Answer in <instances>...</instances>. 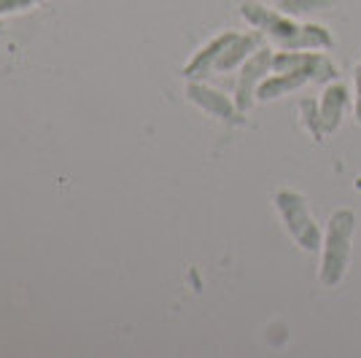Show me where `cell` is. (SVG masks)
I'll return each instance as SVG.
<instances>
[{
	"label": "cell",
	"instance_id": "1",
	"mask_svg": "<svg viewBox=\"0 0 361 358\" xmlns=\"http://www.w3.org/2000/svg\"><path fill=\"white\" fill-rule=\"evenodd\" d=\"M270 78L262 81L259 87V97L262 100H275L283 97L288 92L300 90L310 81L318 84H329L337 81V65L324 54V51H313V49H297V51H278L272 60Z\"/></svg>",
	"mask_w": 361,
	"mask_h": 358
},
{
	"label": "cell",
	"instance_id": "2",
	"mask_svg": "<svg viewBox=\"0 0 361 358\" xmlns=\"http://www.w3.org/2000/svg\"><path fill=\"white\" fill-rule=\"evenodd\" d=\"M243 14L248 22H254L256 27L267 32L272 38V44L283 51H297V49H313V51H326L334 46V35H331L324 25H297L294 16L275 14L264 6L256 3H245Z\"/></svg>",
	"mask_w": 361,
	"mask_h": 358
},
{
	"label": "cell",
	"instance_id": "3",
	"mask_svg": "<svg viewBox=\"0 0 361 358\" xmlns=\"http://www.w3.org/2000/svg\"><path fill=\"white\" fill-rule=\"evenodd\" d=\"M353 232H356V213L353 210H337L329 216L326 235L321 242V267H318V280L324 288H334L343 283L350 267V254H353Z\"/></svg>",
	"mask_w": 361,
	"mask_h": 358
},
{
	"label": "cell",
	"instance_id": "4",
	"mask_svg": "<svg viewBox=\"0 0 361 358\" xmlns=\"http://www.w3.org/2000/svg\"><path fill=\"white\" fill-rule=\"evenodd\" d=\"M275 205H278L281 216H283V224H286L288 235L294 237V242L300 245L302 251H307V254L318 251L324 237H321V229H318L316 218L310 213L307 199L300 192L283 189V192L275 195Z\"/></svg>",
	"mask_w": 361,
	"mask_h": 358
},
{
	"label": "cell",
	"instance_id": "5",
	"mask_svg": "<svg viewBox=\"0 0 361 358\" xmlns=\"http://www.w3.org/2000/svg\"><path fill=\"white\" fill-rule=\"evenodd\" d=\"M348 100H350V92H348L345 84L329 81L324 87L321 100H318V113H321V124H324V132L326 135L334 132L343 124V116H345L348 111Z\"/></svg>",
	"mask_w": 361,
	"mask_h": 358
},
{
	"label": "cell",
	"instance_id": "6",
	"mask_svg": "<svg viewBox=\"0 0 361 358\" xmlns=\"http://www.w3.org/2000/svg\"><path fill=\"white\" fill-rule=\"evenodd\" d=\"M272 60H275V54L267 51V49H262V51H259L256 57H251V62L245 65L243 78H240V105L243 108L251 105V94H254L256 84L272 70Z\"/></svg>",
	"mask_w": 361,
	"mask_h": 358
},
{
	"label": "cell",
	"instance_id": "7",
	"mask_svg": "<svg viewBox=\"0 0 361 358\" xmlns=\"http://www.w3.org/2000/svg\"><path fill=\"white\" fill-rule=\"evenodd\" d=\"M337 0H281V14L286 16H307L316 11H326Z\"/></svg>",
	"mask_w": 361,
	"mask_h": 358
},
{
	"label": "cell",
	"instance_id": "8",
	"mask_svg": "<svg viewBox=\"0 0 361 358\" xmlns=\"http://www.w3.org/2000/svg\"><path fill=\"white\" fill-rule=\"evenodd\" d=\"M302 113H305V127H307V132L313 135L316 140L324 137V124H321V113H318V105L316 100H302Z\"/></svg>",
	"mask_w": 361,
	"mask_h": 358
},
{
	"label": "cell",
	"instance_id": "9",
	"mask_svg": "<svg viewBox=\"0 0 361 358\" xmlns=\"http://www.w3.org/2000/svg\"><path fill=\"white\" fill-rule=\"evenodd\" d=\"M353 113L361 124V62L356 65V73H353Z\"/></svg>",
	"mask_w": 361,
	"mask_h": 358
}]
</instances>
